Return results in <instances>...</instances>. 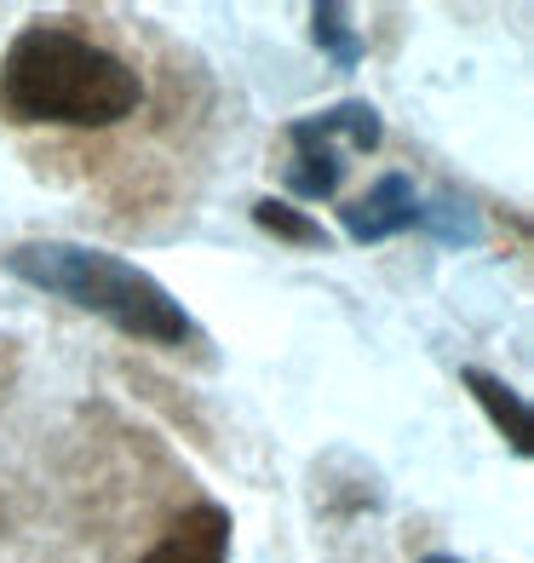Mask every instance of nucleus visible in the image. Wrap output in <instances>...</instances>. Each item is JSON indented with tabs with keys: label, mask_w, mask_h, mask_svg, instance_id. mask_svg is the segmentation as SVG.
Returning a JSON list of instances; mask_svg holds the SVG:
<instances>
[{
	"label": "nucleus",
	"mask_w": 534,
	"mask_h": 563,
	"mask_svg": "<svg viewBox=\"0 0 534 563\" xmlns=\"http://www.w3.org/2000/svg\"><path fill=\"white\" fill-rule=\"evenodd\" d=\"M138 104V69L64 23H23L0 53V115L18 126H115Z\"/></svg>",
	"instance_id": "f257e3e1"
},
{
	"label": "nucleus",
	"mask_w": 534,
	"mask_h": 563,
	"mask_svg": "<svg viewBox=\"0 0 534 563\" xmlns=\"http://www.w3.org/2000/svg\"><path fill=\"white\" fill-rule=\"evenodd\" d=\"M7 271L30 288L53 294L87 317H104L121 328L126 340L144 345H190L196 340V317L178 305L149 271L104 247H81V242H23L7 253Z\"/></svg>",
	"instance_id": "f03ea898"
},
{
	"label": "nucleus",
	"mask_w": 534,
	"mask_h": 563,
	"mask_svg": "<svg viewBox=\"0 0 534 563\" xmlns=\"http://www.w3.org/2000/svg\"><path fill=\"white\" fill-rule=\"evenodd\" d=\"M414 208H420V190H414V178L409 173H386V178H374L368 196H356L340 208V224H345V236L351 242H391L402 236V230H414Z\"/></svg>",
	"instance_id": "7ed1b4c3"
},
{
	"label": "nucleus",
	"mask_w": 534,
	"mask_h": 563,
	"mask_svg": "<svg viewBox=\"0 0 534 563\" xmlns=\"http://www.w3.org/2000/svg\"><path fill=\"white\" fill-rule=\"evenodd\" d=\"M231 511L219 500H201L185 518H173L167 534L138 563H231Z\"/></svg>",
	"instance_id": "20e7f679"
},
{
	"label": "nucleus",
	"mask_w": 534,
	"mask_h": 563,
	"mask_svg": "<svg viewBox=\"0 0 534 563\" xmlns=\"http://www.w3.org/2000/svg\"><path fill=\"white\" fill-rule=\"evenodd\" d=\"M340 139L356 150V156L379 150L386 121H379V110L368 104V98H345V104H334V110H316V115L288 121V144H340Z\"/></svg>",
	"instance_id": "39448f33"
},
{
	"label": "nucleus",
	"mask_w": 534,
	"mask_h": 563,
	"mask_svg": "<svg viewBox=\"0 0 534 563\" xmlns=\"http://www.w3.org/2000/svg\"><path fill=\"white\" fill-rule=\"evenodd\" d=\"M460 386L477 397V408L489 415V426L500 431L505 443H512V454H523L529 460V449H534V438H529V402H523V391L518 386H505L500 374H489V368H460Z\"/></svg>",
	"instance_id": "423d86ee"
},
{
	"label": "nucleus",
	"mask_w": 534,
	"mask_h": 563,
	"mask_svg": "<svg viewBox=\"0 0 534 563\" xmlns=\"http://www.w3.org/2000/svg\"><path fill=\"white\" fill-rule=\"evenodd\" d=\"M345 178L340 144H293V162L282 167V185L293 201H327Z\"/></svg>",
	"instance_id": "0eeeda50"
},
{
	"label": "nucleus",
	"mask_w": 534,
	"mask_h": 563,
	"mask_svg": "<svg viewBox=\"0 0 534 563\" xmlns=\"http://www.w3.org/2000/svg\"><path fill=\"white\" fill-rule=\"evenodd\" d=\"M414 230H425V236H431V242H443V247H477V242H482V219H477V208H471V201H460L454 190L420 201V208H414Z\"/></svg>",
	"instance_id": "6e6552de"
},
{
	"label": "nucleus",
	"mask_w": 534,
	"mask_h": 563,
	"mask_svg": "<svg viewBox=\"0 0 534 563\" xmlns=\"http://www.w3.org/2000/svg\"><path fill=\"white\" fill-rule=\"evenodd\" d=\"M311 41L322 46V58L334 69H356L363 53H368V41L356 35V23H351V12L340 7V0H316L311 7Z\"/></svg>",
	"instance_id": "1a4fd4ad"
},
{
	"label": "nucleus",
	"mask_w": 534,
	"mask_h": 563,
	"mask_svg": "<svg viewBox=\"0 0 534 563\" xmlns=\"http://www.w3.org/2000/svg\"><path fill=\"white\" fill-rule=\"evenodd\" d=\"M253 224H259L265 236H276V242H293V247H327V230L304 213V208H293V201H276V196L253 201Z\"/></svg>",
	"instance_id": "9d476101"
},
{
	"label": "nucleus",
	"mask_w": 534,
	"mask_h": 563,
	"mask_svg": "<svg viewBox=\"0 0 534 563\" xmlns=\"http://www.w3.org/2000/svg\"><path fill=\"white\" fill-rule=\"evenodd\" d=\"M420 563H460V558H448V552H425Z\"/></svg>",
	"instance_id": "9b49d317"
}]
</instances>
